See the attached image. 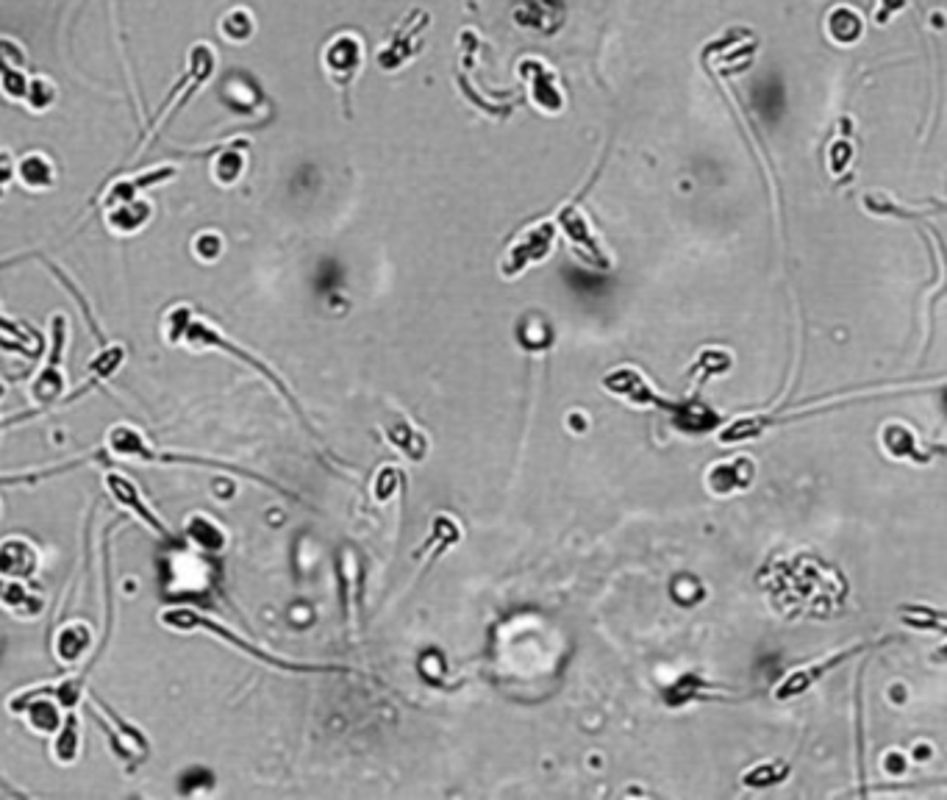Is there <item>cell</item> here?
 <instances>
[{
    "instance_id": "277c9868",
    "label": "cell",
    "mask_w": 947,
    "mask_h": 800,
    "mask_svg": "<svg viewBox=\"0 0 947 800\" xmlns=\"http://www.w3.org/2000/svg\"><path fill=\"white\" fill-rule=\"evenodd\" d=\"M603 387L614 392V395H620V398L631 400L636 406H656V409H664V412H675L678 414V425L692 428V431L714 423V414H711L706 406H703V409L689 406V403H686V406H678L673 400L661 398V395H656V392L648 387V381H645L642 375L636 373V370H628V367L606 375V378H603Z\"/></svg>"
},
{
    "instance_id": "7c38bea8",
    "label": "cell",
    "mask_w": 947,
    "mask_h": 800,
    "mask_svg": "<svg viewBox=\"0 0 947 800\" xmlns=\"http://www.w3.org/2000/svg\"><path fill=\"white\" fill-rule=\"evenodd\" d=\"M6 706H9V712L12 714L23 717L25 725H28V731H31V734H37V737H53L64 720L59 703H56V700H50L48 692H37V689L17 692V695L9 698Z\"/></svg>"
},
{
    "instance_id": "83f0119b",
    "label": "cell",
    "mask_w": 947,
    "mask_h": 800,
    "mask_svg": "<svg viewBox=\"0 0 947 800\" xmlns=\"http://www.w3.org/2000/svg\"><path fill=\"white\" fill-rule=\"evenodd\" d=\"M53 95H56L53 84H50L48 78L39 75V78H34V81L28 84V89H25L23 103H28L34 112H42V109H48L50 103H53Z\"/></svg>"
},
{
    "instance_id": "6da1fadb",
    "label": "cell",
    "mask_w": 947,
    "mask_h": 800,
    "mask_svg": "<svg viewBox=\"0 0 947 800\" xmlns=\"http://www.w3.org/2000/svg\"><path fill=\"white\" fill-rule=\"evenodd\" d=\"M162 334H164V339H167V345H173V348H187V350H195V353H206V350H225V353H231V356L239 359V362L250 364V367L262 375V378H267V381H270V384H273V387L278 389L284 398H287L289 406H292V409L303 417L298 400H295V395L284 387V381H281V378H278V375H275L273 370L262 362V359H256L250 350L239 348L237 342H231V339L225 337L223 331H217L214 325H209L203 317H198L195 309H189V306H173L170 312L164 314ZM303 420H306V417H303Z\"/></svg>"
},
{
    "instance_id": "52a82bcc",
    "label": "cell",
    "mask_w": 947,
    "mask_h": 800,
    "mask_svg": "<svg viewBox=\"0 0 947 800\" xmlns=\"http://www.w3.org/2000/svg\"><path fill=\"white\" fill-rule=\"evenodd\" d=\"M428 25H431L428 12H423V9L409 12V17H406V20L392 31V37L384 42V48L378 50L375 64H378L384 73H395L400 67H406V64L412 62L414 56L420 53V48H423V34L428 31Z\"/></svg>"
},
{
    "instance_id": "5b68a950",
    "label": "cell",
    "mask_w": 947,
    "mask_h": 800,
    "mask_svg": "<svg viewBox=\"0 0 947 800\" xmlns=\"http://www.w3.org/2000/svg\"><path fill=\"white\" fill-rule=\"evenodd\" d=\"M64 345H67V320L64 314H56L53 323H50V353L45 364L39 367L37 375L31 378V384L25 387L28 400L39 406V409H48L56 400L64 398L67 392V373H64Z\"/></svg>"
},
{
    "instance_id": "1f68e13d",
    "label": "cell",
    "mask_w": 947,
    "mask_h": 800,
    "mask_svg": "<svg viewBox=\"0 0 947 800\" xmlns=\"http://www.w3.org/2000/svg\"><path fill=\"white\" fill-rule=\"evenodd\" d=\"M786 770L781 773H775L773 767H756L753 773L745 775V784H753V787H767V784H773V781H781L784 778Z\"/></svg>"
},
{
    "instance_id": "8992f818",
    "label": "cell",
    "mask_w": 947,
    "mask_h": 800,
    "mask_svg": "<svg viewBox=\"0 0 947 800\" xmlns=\"http://www.w3.org/2000/svg\"><path fill=\"white\" fill-rule=\"evenodd\" d=\"M89 700L95 703L92 714H95V717H98V723L103 725V731H106L109 745H112V750L117 753V759L128 764V770L139 767V764L145 762V759L150 756L148 737L139 731L137 725L125 723L123 717L114 712V709H109L103 700H98V698H89Z\"/></svg>"
},
{
    "instance_id": "f1b7e54d",
    "label": "cell",
    "mask_w": 947,
    "mask_h": 800,
    "mask_svg": "<svg viewBox=\"0 0 947 800\" xmlns=\"http://www.w3.org/2000/svg\"><path fill=\"white\" fill-rule=\"evenodd\" d=\"M192 250H195V256H198L200 262H209V264L217 262L225 250L223 237H220V234H214V231H203V234H198L195 242H192Z\"/></svg>"
},
{
    "instance_id": "2e32d148",
    "label": "cell",
    "mask_w": 947,
    "mask_h": 800,
    "mask_svg": "<svg viewBox=\"0 0 947 800\" xmlns=\"http://www.w3.org/2000/svg\"><path fill=\"white\" fill-rule=\"evenodd\" d=\"M39 573L37 548L23 537H6L0 542V578L31 581Z\"/></svg>"
},
{
    "instance_id": "d6a6232c",
    "label": "cell",
    "mask_w": 947,
    "mask_h": 800,
    "mask_svg": "<svg viewBox=\"0 0 947 800\" xmlns=\"http://www.w3.org/2000/svg\"><path fill=\"white\" fill-rule=\"evenodd\" d=\"M12 178H14V162L9 159V153L3 150V153H0V189L6 187Z\"/></svg>"
},
{
    "instance_id": "5bb4252c",
    "label": "cell",
    "mask_w": 947,
    "mask_h": 800,
    "mask_svg": "<svg viewBox=\"0 0 947 800\" xmlns=\"http://www.w3.org/2000/svg\"><path fill=\"white\" fill-rule=\"evenodd\" d=\"M861 650H864V645H853V648L842 650V653L828 656V659H823V662L806 664V667H800V670H795V673H789L784 681L775 687V698L789 700V698H798V695H803V692H809V689L814 687V684H817L825 673H828V670H834V667H839L842 662L853 659V656L861 653Z\"/></svg>"
},
{
    "instance_id": "7402d4cb",
    "label": "cell",
    "mask_w": 947,
    "mask_h": 800,
    "mask_svg": "<svg viewBox=\"0 0 947 800\" xmlns=\"http://www.w3.org/2000/svg\"><path fill=\"white\" fill-rule=\"evenodd\" d=\"M14 175L20 178V184L31 192H42L53 184V164L42 153H28L23 162L14 164Z\"/></svg>"
},
{
    "instance_id": "ac0fdd59",
    "label": "cell",
    "mask_w": 947,
    "mask_h": 800,
    "mask_svg": "<svg viewBox=\"0 0 947 800\" xmlns=\"http://www.w3.org/2000/svg\"><path fill=\"white\" fill-rule=\"evenodd\" d=\"M150 217H153V206L148 200L134 198L125 200V203H112L106 212V225L112 234L128 237V234H137L139 228H145Z\"/></svg>"
},
{
    "instance_id": "30bf717a",
    "label": "cell",
    "mask_w": 947,
    "mask_h": 800,
    "mask_svg": "<svg viewBox=\"0 0 947 800\" xmlns=\"http://www.w3.org/2000/svg\"><path fill=\"white\" fill-rule=\"evenodd\" d=\"M103 484H106V492L112 495L114 503H117L123 512L131 514L139 525H145L153 537L164 539V542H175L173 531L167 528V523L159 517V512H153V506H150L148 500L142 498L139 487L131 481V478H128V475L112 473V470H109V473L103 475Z\"/></svg>"
},
{
    "instance_id": "e575fe53",
    "label": "cell",
    "mask_w": 947,
    "mask_h": 800,
    "mask_svg": "<svg viewBox=\"0 0 947 800\" xmlns=\"http://www.w3.org/2000/svg\"><path fill=\"white\" fill-rule=\"evenodd\" d=\"M0 398H3V384H0Z\"/></svg>"
},
{
    "instance_id": "d6986e66",
    "label": "cell",
    "mask_w": 947,
    "mask_h": 800,
    "mask_svg": "<svg viewBox=\"0 0 947 800\" xmlns=\"http://www.w3.org/2000/svg\"><path fill=\"white\" fill-rule=\"evenodd\" d=\"M184 537L195 545L203 553H223L225 545H228V537H225L223 525L214 523L212 517H206V514H189L187 520H184Z\"/></svg>"
},
{
    "instance_id": "8fae6325",
    "label": "cell",
    "mask_w": 947,
    "mask_h": 800,
    "mask_svg": "<svg viewBox=\"0 0 947 800\" xmlns=\"http://www.w3.org/2000/svg\"><path fill=\"white\" fill-rule=\"evenodd\" d=\"M553 223L559 225L561 234L570 239V245L573 250L584 259L589 267H598V270H609L611 267V256L606 253V248L600 245V239L592 234V225L586 220V214L581 212V206L578 203H570V206H564L556 214V220Z\"/></svg>"
},
{
    "instance_id": "7a4b0ae2",
    "label": "cell",
    "mask_w": 947,
    "mask_h": 800,
    "mask_svg": "<svg viewBox=\"0 0 947 800\" xmlns=\"http://www.w3.org/2000/svg\"><path fill=\"white\" fill-rule=\"evenodd\" d=\"M159 623H162L167 631H175V634H195V631H203V634H209V637L223 639L225 645H231V648L239 650V653L250 656L253 662L267 664V667H275V670H287V673H328V670H334V667H320V664H300L281 659V656L267 653V650L253 645L248 639H242L239 634H234L231 628H225L223 623H217L212 617L195 612V609H184V606L164 609V612L159 614Z\"/></svg>"
},
{
    "instance_id": "836d02e7",
    "label": "cell",
    "mask_w": 947,
    "mask_h": 800,
    "mask_svg": "<svg viewBox=\"0 0 947 800\" xmlns=\"http://www.w3.org/2000/svg\"><path fill=\"white\" fill-rule=\"evenodd\" d=\"M3 428H6V420H3V423H0V434H3Z\"/></svg>"
},
{
    "instance_id": "4dcf8cb0",
    "label": "cell",
    "mask_w": 947,
    "mask_h": 800,
    "mask_svg": "<svg viewBox=\"0 0 947 800\" xmlns=\"http://www.w3.org/2000/svg\"><path fill=\"white\" fill-rule=\"evenodd\" d=\"M909 6V0H878V9H875V25H889L892 17L903 12Z\"/></svg>"
},
{
    "instance_id": "d4e9b609",
    "label": "cell",
    "mask_w": 947,
    "mask_h": 800,
    "mask_svg": "<svg viewBox=\"0 0 947 800\" xmlns=\"http://www.w3.org/2000/svg\"><path fill=\"white\" fill-rule=\"evenodd\" d=\"M123 364H125L123 345H106V348L100 350L98 356L89 362V367H87L89 384H92V387H98V384H103V381H109V378H114V373H117Z\"/></svg>"
},
{
    "instance_id": "4316f807",
    "label": "cell",
    "mask_w": 947,
    "mask_h": 800,
    "mask_svg": "<svg viewBox=\"0 0 947 800\" xmlns=\"http://www.w3.org/2000/svg\"><path fill=\"white\" fill-rule=\"evenodd\" d=\"M253 14L248 9H234V12H228L223 17V25H220V31H223V37L228 42H234V45H242L245 39H250L253 34Z\"/></svg>"
},
{
    "instance_id": "e0dca14e",
    "label": "cell",
    "mask_w": 947,
    "mask_h": 800,
    "mask_svg": "<svg viewBox=\"0 0 947 800\" xmlns=\"http://www.w3.org/2000/svg\"><path fill=\"white\" fill-rule=\"evenodd\" d=\"M25 584L28 581L0 578V609L17 617V620H23V623H31V620H37L39 614L45 612V600L34 595Z\"/></svg>"
},
{
    "instance_id": "44dd1931",
    "label": "cell",
    "mask_w": 947,
    "mask_h": 800,
    "mask_svg": "<svg viewBox=\"0 0 947 800\" xmlns=\"http://www.w3.org/2000/svg\"><path fill=\"white\" fill-rule=\"evenodd\" d=\"M825 31H828V39H831V42L848 48V45H856L861 34H864V20H861V14L856 12V9L836 6L834 12L828 14V20H825Z\"/></svg>"
},
{
    "instance_id": "3957f363",
    "label": "cell",
    "mask_w": 947,
    "mask_h": 800,
    "mask_svg": "<svg viewBox=\"0 0 947 800\" xmlns=\"http://www.w3.org/2000/svg\"><path fill=\"white\" fill-rule=\"evenodd\" d=\"M106 450L112 453L117 462H131V464H189V467H212V470H225V473L248 475L250 481H259V484H270V478L245 470V467H234V464L220 462V459H206V456H189V453H170V450L153 448L148 439L139 434L134 425H114L112 431L106 434Z\"/></svg>"
},
{
    "instance_id": "603a6c76",
    "label": "cell",
    "mask_w": 947,
    "mask_h": 800,
    "mask_svg": "<svg viewBox=\"0 0 947 800\" xmlns=\"http://www.w3.org/2000/svg\"><path fill=\"white\" fill-rule=\"evenodd\" d=\"M753 464L750 462H731V464H714V470L709 473V487L711 492H717V495H725V492H734V489L748 487L750 481V470Z\"/></svg>"
},
{
    "instance_id": "484cf974",
    "label": "cell",
    "mask_w": 947,
    "mask_h": 800,
    "mask_svg": "<svg viewBox=\"0 0 947 800\" xmlns=\"http://www.w3.org/2000/svg\"><path fill=\"white\" fill-rule=\"evenodd\" d=\"M245 173V156L239 153V150L228 148L220 150L217 156H214L212 162V178L214 184H220V187H231V184H237L239 178Z\"/></svg>"
},
{
    "instance_id": "9c48e42d",
    "label": "cell",
    "mask_w": 947,
    "mask_h": 800,
    "mask_svg": "<svg viewBox=\"0 0 947 800\" xmlns=\"http://www.w3.org/2000/svg\"><path fill=\"white\" fill-rule=\"evenodd\" d=\"M553 239H556V223L553 220H542V223L525 228L523 234L511 242L503 262H500L503 278H517L528 267L542 262L550 253V248H553Z\"/></svg>"
},
{
    "instance_id": "ba28073f",
    "label": "cell",
    "mask_w": 947,
    "mask_h": 800,
    "mask_svg": "<svg viewBox=\"0 0 947 800\" xmlns=\"http://www.w3.org/2000/svg\"><path fill=\"white\" fill-rule=\"evenodd\" d=\"M367 59V50L359 34L353 31H342L331 39L323 50V70L328 75V81L339 89V92H348L353 87V81L359 78Z\"/></svg>"
},
{
    "instance_id": "f546056e",
    "label": "cell",
    "mask_w": 947,
    "mask_h": 800,
    "mask_svg": "<svg viewBox=\"0 0 947 800\" xmlns=\"http://www.w3.org/2000/svg\"><path fill=\"white\" fill-rule=\"evenodd\" d=\"M389 439H392V442H395L400 450H406V453H409L412 459H423V453H425L423 439L414 437V431L406 423L395 425V428L389 431Z\"/></svg>"
},
{
    "instance_id": "cb8c5ba5",
    "label": "cell",
    "mask_w": 947,
    "mask_h": 800,
    "mask_svg": "<svg viewBox=\"0 0 947 800\" xmlns=\"http://www.w3.org/2000/svg\"><path fill=\"white\" fill-rule=\"evenodd\" d=\"M881 439H884V448L889 450L895 459H917V462H925V459H928L923 450H920V442L914 439V434H911L906 425H886Z\"/></svg>"
},
{
    "instance_id": "4fadbf2b",
    "label": "cell",
    "mask_w": 947,
    "mask_h": 800,
    "mask_svg": "<svg viewBox=\"0 0 947 800\" xmlns=\"http://www.w3.org/2000/svg\"><path fill=\"white\" fill-rule=\"evenodd\" d=\"M517 67H520V78H523L525 89H528V103L534 106L536 112H564L567 98H564V92H561V87L556 84L553 70H548V64L536 62V59H523Z\"/></svg>"
},
{
    "instance_id": "ffe728a7",
    "label": "cell",
    "mask_w": 947,
    "mask_h": 800,
    "mask_svg": "<svg viewBox=\"0 0 947 800\" xmlns=\"http://www.w3.org/2000/svg\"><path fill=\"white\" fill-rule=\"evenodd\" d=\"M81 748H84L81 723H78V717H75V714H67V717L62 720V725H59V731L50 737V756H53V762L56 764L70 767V764L78 762Z\"/></svg>"
},
{
    "instance_id": "9a60e30c",
    "label": "cell",
    "mask_w": 947,
    "mask_h": 800,
    "mask_svg": "<svg viewBox=\"0 0 947 800\" xmlns=\"http://www.w3.org/2000/svg\"><path fill=\"white\" fill-rule=\"evenodd\" d=\"M95 645V631L81 620L62 625L53 637V659L62 667H78L89 656V650Z\"/></svg>"
}]
</instances>
